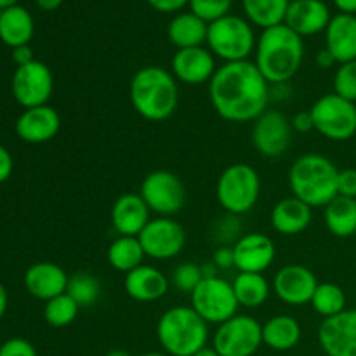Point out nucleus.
I'll list each match as a JSON object with an SVG mask.
<instances>
[{"instance_id": "20e7f679", "label": "nucleus", "mask_w": 356, "mask_h": 356, "mask_svg": "<svg viewBox=\"0 0 356 356\" xmlns=\"http://www.w3.org/2000/svg\"><path fill=\"white\" fill-rule=\"evenodd\" d=\"M337 177L339 169L332 160L318 153H306L289 169V186L294 197L312 209L325 207L337 197Z\"/></svg>"}, {"instance_id": "a878e982", "label": "nucleus", "mask_w": 356, "mask_h": 356, "mask_svg": "<svg viewBox=\"0 0 356 356\" xmlns=\"http://www.w3.org/2000/svg\"><path fill=\"white\" fill-rule=\"evenodd\" d=\"M209 23L190 13H179L170 19L167 37L176 49L202 47L207 42Z\"/></svg>"}, {"instance_id": "4be33fe9", "label": "nucleus", "mask_w": 356, "mask_h": 356, "mask_svg": "<svg viewBox=\"0 0 356 356\" xmlns=\"http://www.w3.org/2000/svg\"><path fill=\"white\" fill-rule=\"evenodd\" d=\"M111 225L118 236H139L152 221V211L139 193H124L111 207Z\"/></svg>"}, {"instance_id": "f03ea898", "label": "nucleus", "mask_w": 356, "mask_h": 356, "mask_svg": "<svg viewBox=\"0 0 356 356\" xmlns=\"http://www.w3.org/2000/svg\"><path fill=\"white\" fill-rule=\"evenodd\" d=\"M305 61V40L287 24L266 28L254 51V65L270 86L289 83Z\"/></svg>"}, {"instance_id": "f257e3e1", "label": "nucleus", "mask_w": 356, "mask_h": 356, "mask_svg": "<svg viewBox=\"0 0 356 356\" xmlns=\"http://www.w3.org/2000/svg\"><path fill=\"white\" fill-rule=\"evenodd\" d=\"M209 97L219 117L247 124L268 110L270 83L250 59L222 63L209 82Z\"/></svg>"}, {"instance_id": "9d476101", "label": "nucleus", "mask_w": 356, "mask_h": 356, "mask_svg": "<svg viewBox=\"0 0 356 356\" xmlns=\"http://www.w3.org/2000/svg\"><path fill=\"white\" fill-rule=\"evenodd\" d=\"M263 346V325L249 315H235L218 325L212 348L221 356H252Z\"/></svg>"}, {"instance_id": "f8f14e48", "label": "nucleus", "mask_w": 356, "mask_h": 356, "mask_svg": "<svg viewBox=\"0 0 356 356\" xmlns=\"http://www.w3.org/2000/svg\"><path fill=\"white\" fill-rule=\"evenodd\" d=\"M10 90L14 99L24 110L44 106L54 90V75L45 63L35 59L28 65L17 66L10 82Z\"/></svg>"}, {"instance_id": "c756f323", "label": "nucleus", "mask_w": 356, "mask_h": 356, "mask_svg": "<svg viewBox=\"0 0 356 356\" xmlns=\"http://www.w3.org/2000/svg\"><path fill=\"white\" fill-rule=\"evenodd\" d=\"M233 292L238 306L247 309H257L270 298V282L263 273H236L232 282Z\"/></svg>"}, {"instance_id": "f704fd0d", "label": "nucleus", "mask_w": 356, "mask_h": 356, "mask_svg": "<svg viewBox=\"0 0 356 356\" xmlns=\"http://www.w3.org/2000/svg\"><path fill=\"white\" fill-rule=\"evenodd\" d=\"M79 312L80 306L65 292V294L45 302L44 318L54 329H63V327H68L70 323L75 322Z\"/></svg>"}, {"instance_id": "3c124183", "label": "nucleus", "mask_w": 356, "mask_h": 356, "mask_svg": "<svg viewBox=\"0 0 356 356\" xmlns=\"http://www.w3.org/2000/svg\"><path fill=\"white\" fill-rule=\"evenodd\" d=\"M7 305H9V296H7L6 287L0 284V320H2L3 315H6Z\"/></svg>"}, {"instance_id": "603ef678", "label": "nucleus", "mask_w": 356, "mask_h": 356, "mask_svg": "<svg viewBox=\"0 0 356 356\" xmlns=\"http://www.w3.org/2000/svg\"><path fill=\"white\" fill-rule=\"evenodd\" d=\"M193 356H221V355H219L212 346H204L202 350H198Z\"/></svg>"}, {"instance_id": "a18cd8bd", "label": "nucleus", "mask_w": 356, "mask_h": 356, "mask_svg": "<svg viewBox=\"0 0 356 356\" xmlns=\"http://www.w3.org/2000/svg\"><path fill=\"white\" fill-rule=\"evenodd\" d=\"M14 169V160L13 155L9 153V149L6 146L0 145V184L6 183L7 179L10 177Z\"/></svg>"}, {"instance_id": "6e6552de", "label": "nucleus", "mask_w": 356, "mask_h": 356, "mask_svg": "<svg viewBox=\"0 0 356 356\" xmlns=\"http://www.w3.org/2000/svg\"><path fill=\"white\" fill-rule=\"evenodd\" d=\"M315 131L330 141H348L356 134V103L330 92L312 106Z\"/></svg>"}, {"instance_id": "0eeeda50", "label": "nucleus", "mask_w": 356, "mask_h": 356, "mask_svg": "<svg viewBox=\"0 0 356 356\" xmlns=\"http://www.w3.org/2000/svg\"><path fill=\"white\" fill-rule=\"evenodd\" d=\"M261 195V177L247 163L228 165L216 184V198L226 214L243 216L254 209Z\"/></svg>"}, {"instance_id": "ddd939ff", "label": "nucleus", "mask_w": 356, "mask_h": 356, "mask_svg": "<svg viewBox=\"0 0 356 356\" xmlns=\"http://www.w3.org/2000/svg\"><path fill=\"white\" fill-rule=\"evenodd\" d=\"M139 242L146 257L156 261L174 259L179 256L186 243V232L172 218H153L139 233Z\"/></svg>"}, {"instance_id": "cd10ccee", "label": "nucleus", "mask_w": 356, "mask_h": 356, "mask_svg": "<svg viewBox=\"0 0 356 356\" xmlns=\"http://www.w3.org/2000/svg\"><path fill=\"white\" fill-rule=\"evenodd\" d=\"M301 325L291 315H275L263 325V344L273 351H289L301 341Z\"/></svg>"}, {"instance_id": "79ce46f5", "label": "nucleus", "mask_w": 356, "mask_h": 356, "mask_svg": "<svg viewBox=\"0 0 356 356\" xmlns=\"http://www.w3.org/2000/svg\"><path fill=\"white\" fill-rule=\"evenodd\" d=\"M212 263L218 266V270H232L235 268V254H233V245H219L212 256Z\"/></svg>"}, {"instance_id": "423d86ee", "label": "nucleus", "mask_w": 356, "mask_h": 356, "mask_svg": "<svg viewBox=\"0 0 356 356\" xmlns=\"http://www.w3.org/2000/svg\"><path fill=\"white\" fill-rule=\"evenodd\" d=\"M252 24L243 17L228 14L209 24L207 49L222 63L247 61L256 51Z\"/></svg>"}, {"instance_id": "864d4df0", "label": "nucleus", "mask_w": 356, "mask_h": 356, "mask_svg": "<svg viewBox=\"0 0 356 356\" xmlns=\"http://www.w3.org/2000/svg\"><path fill=\"white\" fill-rule=\"evenodd\" d=\"M17 2H19V0H0V9H9V7L17 6Z\"/></svg>"}, {"instance_id": "2f4dec72", "label": "nucleus", "mask_w": 356, "mask_h": 356, "mask_svg": "<svg viewBox=\"0 0 356 356\" xmlns=\"http://www.w3.org/2000/svg\"><path fill=\"white\" fill-rule=\"evenodd\" d=\"M289 6L291 0H242L247 21L263 30L284 24Z\"/></svg>"}, {"instance_id": "5701e85b", "label": "nucleus", "mask_w": 356, "mask_h": 356, "mask_svg": "<svg viewBox=\"0 0 356 356\" xmlns=\"http://www.w3.org/2000/svg\"><path fill=\"white\" fill-rule=\"evenodd\" d=\"M169 278L155 266L141 264L124 277V289L138 302L160 301L169 292Z\"/></svg>"}, {"instance_id": "6ab92c4d", "label": "nucleus", "mask_w": 356, "mask_h": 356, "mask_svg": "<svg viewBox=\"0 0 356 356\" xmlns=\"http://www.w3.org/2000/svg\"><path fill=\"white\" fill-rule=\"evenodd\" d=\"M61 129V117L49 104L28 108L17 117L16 134L21 141L30 145H42L58 136Z\"/></svg>"}, {"instance_id": "c9c22d12", "label": "nucleus", "mask_w": 356, "mask_h": 356, "mask_svg": "<svg viewBox=\"0 0 356 356\" xmlns=\"http://www.w3.org/2000/svg\"><path fill=\"white\" fill-rule=\"evenodd\" d=\"M202 280H204L202 266L197 263H191V261L181 263L179 266L174 268L172 277H170V284L183 294H191Z\"/></svg>"}, {"instance_id": "49530a36", "label": "nucleus", "mask_w": 356, "mask_h": 356, "mask_svg": "<svg viewBox=\"0 0 356 356\" xmlns=\"http://www.w3.org/2000/svg\"><path fill=\"white\" fill-rule=\"evenodd\" d=\"M13 61L16 63V66H24L28 63L35 61L33 51H31L30 45H19V47L13 49Z\"/></svg>"}, {"instance_id": "6e6d98bb", "label": "nucleus", "mask_w": 356, "mask_h": 356, "mask_svg": "<svg viewBox=\"0 0 356 356\" xmlns=\"http://www.w3.org/2000/svg\"><path fill=\"white\" fill-rule=\"evenodd\" d=\"M141 356H169L167 353H156V351H152V353H145Z\"/></svg>"}, {"instance_id": "b1692460", "label": "nucleus", "mask_w": 356, "mask_h": 356, "mask_svg": "<svg viewBox=\"0 0 356 356\" xmlns=\"http://www.w3.org/2000/svg\"><path fill=\"white\" fill-rule=\"evenodd\" d=\"M325 49L339 65L356 61V16L336 14L325 30Z\"/></svg>"}, {"instance_id": "dca6fc26", "label": "nucleus", "mask_w": 356, "mask_h": 356, "mask_svg": "<svg viewBox=\"0 0 356 356\" xmlns=\"http://www.w3.org/2000/svg\"><path fill=\"white\" fill-rule=\"evenodd\" d=\"M318 343L327 356H356V309H346L318 327Z\"/></svg>"}, {"instance_id": "4d7b16f0", "label": "nucleus", "mask_w": 356, "mask_h": 356, "mask_svg": "<svg viewBox=\"0 0 356 356\" xmlns=\"http://www.w3.org/2000/svg\"><path fill=\"white\" fill-rule=\"evenodd\" d=\"M0 16H2V9H0Z\"/></svg>"}, {"instance_id": "4c0bfd02", "label": "nucleus", "mask_w": 356, "mask_h": 356, "mask_svg": "<svg viewBox=\"0 0 356 356\" xmlns=\"http://www.w3.org/2000/svg\"><path fill=\"white\" fill-rule=\"evenodd\" d=\"M334 94L356 103V61L343 63L334 75Z\"/></svg>"}, {"instance_id": "4468645a", "label": "nucleus", "mask_w": 356, "mask_h": 356, "mask_svg": "<svg viewBox=\"0 0 356 356\" xmlns=\"http://www.w3.org/2000/svg\"><path fill=\"white\" fill-rule=\"evenodd\" d=\"M292 134L294 129L287 115L278 110H266L254 120L252 145L259 155L277 159L292 145Z\"/></svg>"}, {"instance_id": "09e8293b", "label": "nucleus", "mask_w": 356, "mask_h": 356, "mask_svg": "<svg viewBox=\"0 0 356 356\" xmlns=\"http://www.w3.org/2000/svg\"><path fill=\"white\" fill-rule=\"evenodd\" d=\"M341 14H353L356 16V0H334Z\"/></svg>"}, {"instance_id": "5fc2aeb1", "label": "nucleus", "mask_w": 356, "mask_h": 356, "mask_svg": "<svg viewBox=\"0 0 356 356\" xmlns=\"http://www.w3.org/2000/svg\"><path fill=\"white\" fill-rule=\"evenodd\" d=\"M106 356H132V355L125 350H111L108 351Z\"/></svg>"}, {"instance_id": "bb28decb", "label": "nucleus", "mask_w": 356, "mask_h": 356, "mask_svg": "<svg viewBox=\"0 0 356 356\" xmlns=\"http://www.w3.org/2000/svg\"><path fill=\"white\" fill-rule=\"evenodd\" d=\"M35 23L31 14L24 7L14 6L2 10L0 16V40L9 47L30 44L33 37Z\"/></svg>"}, {"instance_id": "39448f33", "label": "nucleus", "mask_w": 356, "mask_h": 356, "mask_svg": "<svg viewBox=\"0 0 356 356\" xmlns=\"http://www.w3.org/2000/svg\"><path fill=\"white\" fill-rule=\"evenodd\" d=\"M156 339L169 356H193L207 346L209 323L191 306H174L159 318Z\"/></svg>"}, {"instance_id": "7ed1b4c3", "label": "nucleus", "mask_w": 356, "mask_h": 356, "mask_svg": "<svg viewBox=\"0 0 356 356\" xmlns=\"http://www.w3.org/2000/svg\"><path fill=\"white\" fill-rule=\"evenodd\" d=\"M129 97L136 113L145 120L163 122L179 104V82L162 66H143L129 86Z\"/></svg>"}, {"instance_id": "f3484780", "label": "nucleus", "mask_w": 356, "mask_h": 356, "mask_svg": "<svg viewBox=\"0 0 356 356\" xmlns=\"http://www.w3.org/2000/svg\"><path fill=\"white\" fill-rule=\"evenodd\" d=\"M216 58L207 47L177 49L170 61V73L174 79L186 86H204L214 76Z\"/></svg>"}, {"instance_id": "2eb2a0df", "label": "nucleus", "mask_w": 356, "mask_h": 356, "mask_svg": "<svg viewBox=\"0 0 356 356\" xmlns=\"http://www.w3.org/2000/svg\"><path fill=\"white\" fill-rule=\"evenodd\" d=\"M318 287L315 273L302 264H287L280 268L273 278V291L280 301L291 306H302L312 302Z\"/></svg>"}, {"instance_id": "37998d69", "label": "nucleus", "mask_w": 356, "mask_h": 356, "mask_svg": "<svg viewBox=\"0 0 356 356\" xmlns=\"http://www.w3.org/2000/svg\"><path fill=\"white\" fill-rule=\"evenodd\" d=\"M291 125L296 132H312L315 131V124H313V117H312V111H298L294 117L291 118Z\"/></svg>"}, {"instance_id": "a211bd4d", "label": "nucleus", "mask_w": 356, "mask_h": 356, "mask_svg": "<svg viewBox=\"0 0 356 356\" xmlns=\"http://www.w3.org/2000/svg\"><path fill=\"white\" fill-rule=\"evenodd\" d=\"M235 268L240 273H264L277 257V247L268 235L247 233L233 243Z\"/></svg>"}, {"instance_id": "c85d7f7f", "label": "nucleus", "mask_w": 356, "mask_h": 356, "mask_svg": "<svg viewBox=\"0 0 356 356\" xmlns=\"http://www.w3.org/2000/svg\"><path fill=\"white\" fill-rule=\"evenodd\" d=\"M323 221L327 229L337 238H350L356 233V198L337 195L323 207Z\"/></svg>"}, {"instance_id": "9b49d317", "label": "nucleus", "mask_w": 356, "mask_h": 356, "mask_svg": "<svg viewBox=\"0 0 356 356\" xmlns=\"http://www.w3.org/2000/svg\"><path fill=\"white\" fill-rule=\"evenodd\" d=\"M139 195L149 211L159 218H172L186 202L183 181L170 170H153L143 179Z\"/></svg>"}, {"instance_id": "a19ab883", "label": "nucleus", "mask_w": 356, "mask_h": 356, "mask_svg": "<svg viewBox=\"0 0 356 356\" xmlns=\"http://www.w3.org/2000/svg\"><path fill=\"white\" fill-rule=\"evenodd\" d=\"M337 195L348 198H356V169L339 170V177H337Z\"/></svg>"}, {"instance_id": "72a5a7b5", "label": "nucleus", "mask_w": 356, "mask_h": 356, "mask_svg": "<svg viewBox=\"0 0 356 356\" xmlns=\"http://www.w3.org/2000/svg\"><path fill=\"white\" fill-rule=\"evenodd\" d=\"M66 294H68L70 298L80 306V309L90 308V306L96 305L97 299H99V294H101L99 280H97L92 273L79 271V273L70 277Z\"/></svg>"}, {"instance_id": "7c9ffc66", "label": "nucleus", "mask_w": 356, "mask_h": 356, "mask_svg": "<svg viewBox=\"0 0 356 356\" xmlns=\"http://www.w3.org/2000/svg\"><path fill=\"white\" fill-rule=\"evenodd\" d=\"M108 263L120 273H131L145 261L146 254L138 236H118L108 247Z\"/></svg>"}, {"instance_id": "ea45409f", "label": "nucleus", "mask_w": 356, "mask_h": 356, "mask_svg": "<svg viewBox=\"0 0 356 356\" xmlns=\"http://www.w3.org/2000/svg\"><path fill=\"white\" fill-rule=\"evenodd\" d=\"M0 356H37V350L30 341L23 337H13L0 346Z\"/></svg>"}, {"instance_id": "8fccbe9b", "label": "nucleus", "mask_w": 356, "mask_h": 356, "mask_svg": "<svg viewBox=\"0 0 356 356\" xmlns=\"http://www.w3.org/2000/svg\"><path fill=\"white\" fill-rule=\"evenodd\" d=\"M35 2L42 10H56L58 7H61L65 0H35Z\"/></svg>"}, {"instance_id": "aec40b11", "label": "nucleus", "mask_w": 356, "mask_h": 356, "mask_svg": "<svg viewBox=\"0 0 356 356\" xmlns=\"http://www.w3.org/2000/svg\"><path fill=\"white\" fill-rule=\"evenodd\" d=\"M330 19L332 16L323 0H291L284 24L305 38L325 31Z\"/></svg>"}, {"instance_id": "412c9836", "label": "nucleus", "mask_w": 356, "mask_h": 356, "mask_svg": "<svg viewBox=\"0 0 356 356\" xmlns=\"http://www.w3.org/2000/svg\"><path fill=\"white\" fill-rule=\"evenodd\" d=\"M70 277L59 264L51 261H40L31 264L24 273V287L28 294L40 301H51L65 294Z\"/></svg>"}, {"instance_id": "de8ad7c7", "label": "nucleus", "mask_w": 356, "mask_h": 356, "mask_svg": "<svg viewBox=\"0 0 356 356\" xmlns=\"http://www.w3.org/2000/svg\"><path fill=\"white\" fill-rule=\"evenodd\" d=\"M315 61H316V65L320 66V68H323V70H329V68H332V65H336V59H334V56L330 54L329 51H327L325 47L322 49V51L318 52V54H316V58H315Z\"/></svg>"}, {"instance_id": "393cba45", "label": "nucleus", "mask_w": 356, "mask_h": 356, "mask_svg": "<svg viewBox=\"0 0 356 356\" xmlns=\"http://www.w3.org/2000/svg\"><path fill=\"white\" fill-rule=\"evenodd\" d=\"M313 219V209L298 197H287L278 202L270 214L271 226L284 236H294L308 229Z\"/></svg>"}, {"instance_id": "58836bf2", "label": "nucleus", "mask_w": 356, "mask_h": 356, "mask_svg": "<svg viewBox=\"0 0 356 356\" xmlns=\"http://www.w3.org/2000/svg\"><path fill=\"white\" fill-rule=\"evenodd\" d=\"M212 235L222 245H232L236 240L240 238V222L238 216L228 214L226 218L218 219V222L214 225V229H212Z\"/></svg>"}, {"instance_id": "1a4fd4ad", "label": "nucleus", "mask_w": 356, "mask_h": 356, "mask_svg": "<svg viewBox=\"0 0 356 356\" xmlns=\"http://www.w3.org/2000/svg\"><path fill=\"white\" fill-rule=\"evenodd\" d=\"M191 308L209 323L221 325L226 320L238 315V301L233 292L232 282L221 277L204 278L190 294Z\"/></svg>"}, {"instance_id": "e433bc0d", "label": "nucleus", "mask_w": 356, "mask_h": 356, "mask_svg": "<svg viewBox=\"0 0 356 356\" xmlns=\"http://www.w3.org/2000/svg\"><path fill=\"white\" fill-rule=\"evenodd\" d=\"M233 0H190V10L197 14L205 23H214L221 17L228 16Z\"/></svg>"}, {"instance_id": "473e14b6", "label": "nucleus", "mask_w": 356, "mask_h": 356, "mask_svg": "<svg viewBox=\"0 0 356 356\" xmlns=\"http://www.w3.org/2000/svg\"><path fill=\"white\" fill-rule=\"evenodd\" d=\"M309 305L315 309V313L323 316V320L332 318V316L339 315V313L346 312L348 309L346 292L343 291V287H339V285L336 284H330V282L318 284Z\"/></svg>"}, {"instance_id": "c03bdc74", "label": "nucleus", "mask_w": 356, "mask_h": 356, "mask_svg": "<svg viewBox=\"0 0 356 356\" xmlns=\"http://www.w3.org/2000/svg\"><path fill=\"white\" fill-rule=\"evenodd\" d=\"M146 2L159 13H179L190 3V0H146Z\"/></svg>"}]
</instances>
